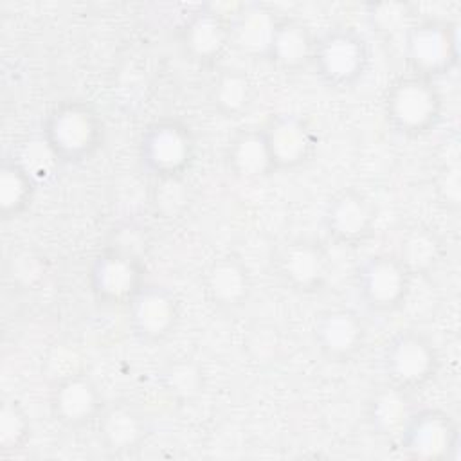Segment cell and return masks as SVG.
<instances>
[{"mask_svg": "<svg viewBox=\"0 0 461 461\" xmlns=\"http://www.w3.org/2000/svg\"><path fill=\"white\" fill-rule=\"evenodd\" d=\"M43 140L59 162L79 164L94 157L103 146L104 124L90 103L67 99L58 103L45 117Z\"/></svg>", "mask_w": 461, "mask_h": 461, "instance_id": "1", "label": "cell"}, {"mask_svg": "<svg viewBox=\"0 0 461 461\" xmlns=\"http://www.w3.org/2000/svg\"><path fill=\"white\" fill-rule=\"evenodd\" d=\"M384 112L396 133L420 137L432 131L441 121L443 99L432 79L411 74L389 86Z\"/></svg>", "mask_w": 461, "mask_h": 461, "instance_id": "2", "label": "cell"}, {"mask_svg": "<svg viewBox=\"0 0 461 461\" xmlns=\"http://www.w3.org/2000/svg\"><path fill=\"white\" fill-rule=\"evenodd\" d=\"M405 58L416 76L434 79L450 74L459 63V29L445 18H421L409 25Z\"/></svg>", "mask_w": 461, "mask_h": 461, "instance_id": "3", "label": "cell"}, {"mask_svg": "<svg viewBox=\"0 0 461 461\" xmlns=\"http://www.w3.org/2000/svg\"><path fill=\"white\" fill-rule=\"evenodd\" d=\"M369 43L353 27H333L315 40L312 65L331 88H348L364 77L369 67Z\"/></svg>", "mask_w": 461, "mask_h": 461, "instance_id": "4", "label": "cell"}, {"mask_svg": "<svg viewBox=\"0 0 461 461\" xmlns=\"http://www.w3.org/2000/svg\"><path fill=\"white\" fill-rule=\"evenodd\" d=\"M194 151L191 128L171 117L151 122L139 142L140 164L153 178L184 176L194 160Z\"/></svg>", "mask_w": 461, "mask_h": 461, "instance_id": "5", "label": "cell"}, {"mask_svg": "<svg viewBox=\"0 0 461 461\" xmlns=\"http://www.w3.org/2000/svg\"><path fill=\"white\" fill-rule=\"evenodd\" d=\"M389 384L411 393L429 384L439 366L434 342L421 331L403 330L389 339L382 355Z\"/></svg>", "mask_w": 461, "mask_h": 461, "instance_id": "6", "label": "cell"}, {"mask_svg": "<svg viewBox=\"0 0 461 461\" xmlns=\"http://www.w3.org/2000/svg\"><path fill=\"white\" fill-rule=\"evenodd\" d=\"M398 438L403 452L420 461L454 459L459 448V427L441 409L412 411Z\"/></svg>", "mask_w": 461, "mask_h": 461, "instance_id": "7", "label": "cell"}, {"mask_svg": "<svg viewBox=\"0 0 461 461\" xmlns=\"http://www.w3.org/2000/svg\"><path fill=\"white\" fill-rule=\"evenodd\" d=\"M411 272L396 254H375L357 272V290L373 312H393L403 304L411 288Z\"/></svg>", "mask_w": 461, "mask_h": 461, "instance_id": "8", "label": "cell"}, {"mask_svg": "<svg viewBox=\"0 0 461 461\" xmlns=\"http://www.w3.org/2000/svg\"><path fill=\"white\" fill-rule=\"evenodd\" d=\"M180 306L171 290L160 285H148L128 303V322L133 335L142 342L167 339L178 324Z\"/></svg>", "mask_w": 461, "mask_h": 461, "instance_id": "9", "label": "cell"}, {"mask_svg": "<svg viewBox=\"0 0 461 461\" xmlns=\"http://www.w3.org/2000/svg\"><path fill=\"white\" fill-rule=\"evenodd\" d=\"M94 297L106 304H128L144 286L142 261L104 249L88 272Z\"/></svg>", "mask_w": 461, "mask_h": 461, "instance_id": "10", "label": "cell"}, {"mask_svg": "<svg viewBox=\"0 0 461 461\" xmlns=\"http://www.w3.org/2000/svg\"><path fill=\"white\" fill-rule=\"evenodd\" d=\"M322 221L326 232L335 241L357 245L371 236L376 221V207L362 191L346 187L328 202Z\"/></svg>", "mask_w": 461, "mask_h": 461, "instance_id": "11", "label": "cell"}, {"mask_svg": "<svg viewBox=\"0 0 461 461\" xmlns=\"http://www.w3.org/2000/svg\"><path fill=\"white\" fill-rule=\"evenodd\" d=\"M281 279L297 292H317L324 286L330 261L324 247L310 238L286 241L276 259Z\"/></svg>", "mask_w": 461, "mask_h": 461, "instance_id": "12", "label": "cell"}, {"mask_svg": "<svg viewBox=\"0 0 461 461\" xmlns=\"http://www.w3.org/2000/svg\"><path fill=\"white\" fill-rule=\"evenodd\" d=\"M261 130L276 171L303 166L315 149L313 128L303 115H274Z\"/></svg>", "mask_w": 461, "mask_h": 461, "instance_id": "13", "label": "cell"}, {"mask_svg": "<svg viewBox=\"0 0 461 461\" xmlns=\"http://www.w3.org/2000/svg\"><path fill=\"white\" fill-rule=\"evenodd\" d=\"M313 340L328 360L348 362L366 342V324L355 310L328 308L315 317Z\"/></svg>", "mask_w": 461, "mask_h": 461, "instance_id": "14", "label": "cell"}, {"mask_svg": "<svg viewBox=\"0 0 461 461\" xmlns=\"http://www.w3.org/2000/svg\"><path fill=\"white\" fill-rule=\"evenodd\" d=\"M50 412L65 427H83L99 418L103 398L97 385L81 373L63 375L50 389Z\"/></svg>", "mask_w": 461, "mask_h": 461, "instance_id": "15", "label": "cell"}, {"mask_svg": "<svg viewBox=\"0 0 461 461\" xmlns=\"http://www.w3.org/2000/svg\"><path fill=\"white\" fill-rule=\"evenodd\" d=\"M180 40L191 59L212 63L230 45V18L218 5L200 7L185 20Z\"/></svg>", "mask_w": 461, "mask_h": 461, "instance_id": "16", "label": "cell"}, {"mask_svg": "<svg viewBox=\"0 0 461 461\" xmlns=\"http://www.w3.org/2000/svg\"><path fill=\"white\" fill-rule=\"evenodd\" d=\"M277 18L263 4H241L230 16V45L249 58L267 59Z\"/></svg>", "mask_w": 461, "mask_h": 461, "instance_id": "17", "label": "cell"}, {"mask_svg": "<svg viewBox=\"0 0 461 461\" xmlns=\"http://www.w3.org/2000/svg\"><path fill=\"white\" fill-rule=\"evenodd\" d=\"M250 290V274L240 258L221 256L209 265L205 272V292L216 308L236 310L243 306Z\"/></svg>", "mask_w": 461, "mask_h": 461, "instance_id": "18", "label": "cell"}, {"mask_svg": "<svg viewBox=\"0 0 461 461\" xmlns=\"http://www.w3.org/2000/svg\"><path fill=\"white\" fill-rule=\"evenodd\" d=\"M315 40L310 27L294 16H279L268 47L267 61L283 70H299L312 65Z\"/></svg>", "mask_w": 461, "mask_h": 461, "instance_id": "19", "label": "cell"}, {"mask_svg": "<svg viewBox=\"0 0 461 461\" xmlns=\"http://www.w3.org/2000/svg\"><path fill=\"white\" fill-rule=\"evenodd\" d=\"M225 162L241 180L265 178L276 171L261 128L240 130L227 144Z\"/></svg>", "mask_w": 461, "mask_h": 461, "instance_id": "20", "label": "cell"}, {"mask_svg": "<svg viewBox=\"0 0 461 461\" xmlns=\"http://www.w3.org/2000/svg\"><path fill=\"white\" fill-rule=\"evenodd\" d=\"M97 429L101 443L115 454L137 448L144 441L148 430L142 416L126 403L103 407L97 418Z\"/></svg>", "mask_w": 461, "mask_h": 461, "instance_id": "21", "label": "cell"}, {"mask_svg": "<svg viewBox=\"0 0 461 461\" xmlns=\"http://www.w3.org/2000/svg\"><path fill=\"white\" fill-rule=\"evenodd\" d=\"M411 414L409 393L393 384L376 389L367 402V421L376 434L385 438L400 436Z\"/></svg>", "mask_w": 461, "mask_h": 461, "instance_id": "22", "label": "cell"}, {"mask_svg": "<svg viewBox=\"0 0 461 461\" xmlns=\"http://www.w3.org/2000/svg\"><path fill=\"white\" fill-rule=\"evenodd\" d=\"M411 276L429 274L441 259V240L423 225H414L405 230L396 254Z\"/></svg>", "mask_w": 461, "mask_h": 461, "instance_id": "23", "label": "cell"}, {"mask_svg": "<svg viewBox=\"0 0 461 461\" xmlns=\"http://www.w3.org/2000/svg\"><path fill=\"white\" fill-rule=\"evenodd\" d=\"M252 83L238 68L221 70L211 86V103L223 117H238L252 103Z\"/></svg>", "mask_w": 461, "mask_h": 461, "instance_id": "24", "label": "cell"}, {"mask_svg": "<svg viewBox=\"0 0 461 461\" xmlns=\"http://www.w3.org/2000/svg\"><path fill=\"white\" fill-rule=\"evenodd\" d=\"M34 194V180L16 160H4L0 166V214L14 218L22 214Z\"/></svg>", "mask_w": 461, "mask_h": 461, "instance_id": "25", "label": "cell"}, {"mask_svg": "<svg viewBox=\"0 0 461 461\" xmlns=\"http://www.w3.org/2000/svg\"><path fill=\"white\" fill-rule=\"evenodd\" d=\"M151 203L157 214L166 220L178 218L189 205V185L184 176L155 178L151 189Z\"/></svg>", "mask_w": 461, "mask_h": 461, "instance_id": "26", "label": "cell"}, {"mask_svg": "<svg viewBox=\"0 0 461 461\" xmlns=\"http://www.w3.org/2000/svg\"><path fill=\"white\" fill-rule=\"evenodd\" d=\"M31 436V423L25 411L14 400H5L0 409V445L2 450L22 448Z\"/></svg>", "mask_w": 461, "mask_h": 461, "instance_id": "27", "label": "cell"}, {"mask_svg": "<svg viewBox=\"0 0 461 461\" xmlns=\"http://www.w3.org/2000/svg\"><path fill=\"white\" fill-rule=\"evenodd\" d=\"M106 249L142 261L149 249V238L142 225L135 221H122L112 229Z\"/></svg>", "mask_w": 461, "mask_h": 461, "instance_id": "28", "label": "cell"}, {"mask_svg": "<svg viewBox=\"0 0 461 461\" xmlns=\"http://www.w3.org/2000/svg\"><path fill=\"white\" fill-rule=\"evenodd\" d=\"M164 387L178 398H191L202 389V371L193 360L171 362L164 371Z\"/></svg>", "mask_w": 461, "mask_h": 461, "instance_id": "29", "label": "cell"}, {"mask_svg": "<svg viewBox=\"0 0 461 461\" xmlns=\"http://www.w3.org/2000/svg\"><path fill=\"white\" fill-rule=\"evenodd\" d=\"M412 9L405 2H376L367 5L369 23L382 34H394L409 29Z\"/></svg>", "mask_w": 461, "mask_h": 461, "instance_id": "30", "label": "cell"}, {"mask_svg": "<svg viewBox=\"0 0 461 461\" xmlns=\"http://www.w3.org/2000/svg\"><path fill=\"white\" fill-rule=\"evenodd\" d=\"M461 180H459V167L456 166H447L439 178H438V191L443 196V200L447 202L448 207L457 209L459 207V200H461V191H459Z\"/></svg>", "mask_w": 461, "mask_h": 461, "instance_id": "31", "label": "cell"}]
</instances>
